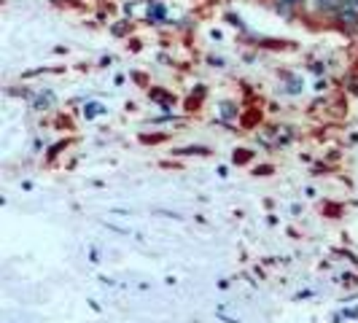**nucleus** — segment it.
<instances>
[{
	"instance_id": "f257e3e1",
	"label": "nucleus",
	"mask_w": 358,
	"mask_h": 323,
	"mask_svg": "<svg viewBox=\"0 0 358 323\" xmlns=\"http://www.w3.org/2000/svg\"><path fill=\"white\" fill-rule=\"evenodd\" d=\"M337 11H340L337 19H340L342 24H356L358 22V6L356 3H340V6H337Z\"/></svg>"
},
{
	"instance_id": "f03ea898",
	"label": "nucleus",
	"mask_w": 358,
	"mask_h": 323,
	"mask_svg": "<svg viewBox=\"0 0 358 323\" xmlns=\"http://www.w3.org/2000/svg\"><path fill=\"white\" fill-rule=\"evenodd\" d=\"M318 6H323V8H337L340 6V0H315Z\"/></svg>"
},
{
	"instance_id": "7ed1b4c3",
	"label": "nucleus",
	"mask_w": 358,
	"mask_h": 323,
	"mask_svg": "<svg viewBox=\"0 0 358 323\" xmlns=\"http://www.w3.org/2000/svg\"><path fill=\"white\" fill-rule=\"evenodd\" d=\"M299 3H302V0H278L280 8H294V6H299Z\"/></svg>"
}]
</instances>
